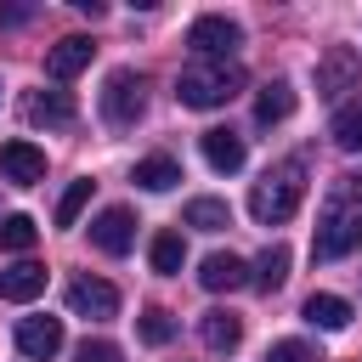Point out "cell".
<instances>
[{
  "label": "cell",
  "mask_w": 362,
  "mask_h": 362,
  "mask_svg": "<svg viewBox=\"0 0 362 362\" xmlns=\"http://www.w3.org/2000/svg\"><path fill=\"white\" fill-rule=\"evenodd\" d=\"M351 249H362V181L356 175H339L334 192H328V204H322L311 255L317 260H345Z\"/></svg>",
  "instance_id": "1"
},
{
  "label": "cell",
  "mask_w": 362,
  "mask_h": 362,
  "mask_svg": "<svg viewBox=\"0 0 362 362\" xmlns=\"http://www.w3.org/2000/svg\"><path fill=\"white\" fill-rule=\"evenodd\" d=\"M300 198H305V170H300V158H283L277 170H266V175L255 181L249 215H255L260 226H283V221L300 209Z\"/></svg>",
  "instance_id": "2"
},
{
  "label": "cell",
  "mask_w": 362,
  "mask_h": 362,
  "mask_svg": "<svg viewBox=\"0 0 362 362\" xmlns=\"http://www.w3.org/2000/svg\"><path fill=\"white\" fill-rule=\"evenodd\" d=\"M243 85H249V74H243L238 62H192V68L175 74L181 107H226Z\"/></svg>",
  "instance_id": "3"
},
{
  "label": "cell",
  "mask_w": 362,
  "mask_h": 362,
  "mask_svg": "<svg viewBox=\"0 0 362 362\" xmlns=\"http://www.w3.org/2000/svg\"><path fill=\"white\" fill-rule=\"evenodd\" d=\"M141 113H147V79L136 68H113L107 85H102V119L113 130H130Z\"/></svg>",
  "instance_id": "4"
},
{
  "label": "cell",
  "mask_w": 362,
  "mask_h": 362,
  "mask_svg": "<svg viewBox=\"0 0 362 362\" xmlns=\"http://www.w3.org/2000/svg\"><path fill=\"white\" fill-rule=\"evenodd\" d=\"M187 45L198 51V62H232V51L243 45V28L232 17H221V11H209V17H198L187 28Z\"/></svg>",
  "instance_id": "5"
},
{
  "label": "cell",
  "mask_w": 362,
  "mask_h": 362,
  "mask_svg": "<svg viewBox=\"0 0 362 362\" xmlns=\"http://www.w3.org/2000/svg\"><path fill=\"white\" fill-rule=\"evenodd\" d=\"M356 79H362V57L351 45H328L317 57V96L322 102H339L345 90H356Z\"/></svg>",
  "instance_id": "6"
},
{
  "label": "cell",
  "mask_w": 362,
  "mask_h": 362,
  "mask_svg": "<svg viewBox=\"0 0 362 362\" xmlns=\"http://www.w3.org/2000/svg\"><path fill=\"white\" fill-rule=\"evenodd\" d=\"M68 305L79 317H90V322H107V317H119V288L107 277H74L68 283Z\"/></svg>",
  "instance_id": "7"
},
{
  "label": "cell",
  "mask_w": 362,
  "mask_h": 362,
  "mask_svg": "<svg viewBox=\"0 0 362 362\" xmlns=\"http://www.w3.org/2000/svg\"><path fill=\"white\" fill-rule=\"evenodd\" d=\"M0 175L11 187H34V181H45V153L34 141H6L0 147Z\"/></svg>",
  "instance_id": "8"
},
{
  "label": "cell",
  "mask_w": 362,
  "mask_h": 362,
  "mask_svg": "<svg viewBox=\"0 0 362 362\" xmlns=\"http://www.w3.org/2000/svg\"><path fill=\"white\" fill-rule=\"evenodd\" d=\"M90 243H96L102 255H130V243H136V215H130V209H102V215L90 221Z\"/></svg>",
  "instance_id": "9"
},
{
  "label": "cell",
  "mask_w": 362,
  "mask_h": 362,
  "mask_svg": "<svg viewBox=\"0 0 362 362\" xmlns=\"http://www.w3.org/2000/svg\"><path fill=\"white\" fill-rule=\"evenodd\" d=\"M17 351L34 356V362L57 356V351H62V322H57V317H23V322H17Z\"/></svg>",
  "instance_id": "10"
},
{
  "label": "cell",
  "mask_w": 362,
  "mask_h": 362,
  "mask_svg": "<svg viewBox=\"0 0 362 362\" xmlns=\"http://www.w3.org/2000/svg\"><path fill=\"white\" fill-rule=\"evenodd\" d=\"M90 57H96V45H90L85 34H68V40H57V45L45 51V74H51V79H74V74L90 68Z\"/></svg>",
  "instance_id": "11"
},
{
  "label": "cell",
  "mask_w": 362,
  "mask_h": 362,
  "mask_svg": "<svg viewBox=\"0 0 362 362\" xmlns=\"http://www.w3.org/2000/svg\"><path fill=\"white\" fill-rule=\"evenodd\" d=\"M40 294H45V266H40V260H17V266L0 272V300L28 305V300H40Z\"/></svg>",
  "instance_id": "12"
},
{
  "label": "cell",
  "mask_w": 362,
  "mask_h": 362,
  "mask_svg": "<svg viewBox=\"0 0 362 362\" xmlns=\"http://www.w3.org/2000/svg\"><path fill=\"white\" fill-rule=\"evenodd\" d=\"M74 96L68 90H34L28 96V124H45V130H68L74 124Z\"/></svg>",
  "instance_id": "13"
},
{
  "label": "cell",
  "mask_w": 362,
  "mask_h": 362,
  "mask_svg": "<svg viewBox=\"0 0 362 362\" xmlns=\"http://www.w3.org/2000/svg\"><path fill=\"white\" fill-rule=\"evenodd\" d=\"M198 283H204L209 294H232V288L249 283V266H243L238 255H209V260L198 266Z\"/></svg>",
  "instance_id": "14"
},
{
  "label": "cell",
  "mask_w": 362,
  "mask_h": 362,
  "mask_svg": "<svg viewBox=\"0 0 362 362\" xmlns=\"http://www.w3.org/2000/svg\"><path fill=\"white\" fill-rule=\"evenodd\" d=\"M204 164L221 170V175L243 170V136H232V130H204Z\"/></svg>",
  "instance_id": "15"
},
{
  "label": "cell",
  "mask_w": 362,
  "mask_h": 362,
  "mask_svg": "<svg viewBox=\"0 0 362 362\" xmlns=\"http://www.w3.org/2000/svg\"><path fill=\"white\" fill-rule=\"evenodd\" d=\"M249 283H255L260 294H272V288H283V283H288V243H266V255L255 260V272H249Z\"/></svg>",
  "instance_id": "16"
},
{
  "label": "cell",
  "mask_w": 362,
  "mask_h": 362,
  "mask_svg": "<svg viewBox=\"0 0 362 362\" xmlns=\"http://www.w3.org/2000/svg\"><path fill=\"white\" fill-rule=\"evenodd\" d=\"M198 334H204V345H209V351H238V339H243V322H238L232 311H204Z\"/></svg>",
  "instance_id": "17"
},
{
  "label": "cell",
  "mask_w": 362,
  "mask_h": 362,
  "mask_svg": "<svg viewBox=\"0 0 362 362\" xmlns=\"http://www.w3.org/2000/svg\"><path fill=\"white\" fill-rule=\"evenodd\" d=\"M294 113V90H288V79H272L260 96H255V119L260 124H283Z\"/></svg>",
  "instance_id": "18"
},
{
  "label": "cell",
  "mask_w": 362,
  "mask_h": 362,
  "mask_svg": "<svg viewBox=\"0 0 362 362\" xmlns=\"http://www.w3.org/2000/svg\"><path fill=\"white\" fill-rule=\"evenodd\" d=\"M305 322L334 334V328L351 322V300H339V294H311V300H305Z\"/></svg>",
  "instance_id": "19"
},
{
  "label": "cell",
  "mask_w": 362,
  "mask_h": 362,
  "mask_svg": "<svg viewBox=\"0 0 362 362\" xmlns=\"http://www.w3.org/2000/svg\"><path fill=\"white\" fill-rule=\"evenodd\" d=\"M130 181H141L147 192H170V187L181 181V164H175V158H164V153H153V158H141V164H136V175H130Z\"/></svg>",
  "instance_id": "20"
},
{
  "label": "cell",
  "mask_w": 362,
  "mask_h": 362,
  "mask_svg": "<svg viewBox=\"0 0 362 362\" xmlns=\"http://www.w3.org/2000/svg\"><path fill=\"white\" fill-rule=\"evenodd\" d=\"M328 136H334V147H345V153H362V96H356V102H345V107L334 113Z\"/></svg>",
  "instance_id": "21"
},
{
  "label": "cell",
  "mask_w": 362,
  "mask_h": 362,
  "mask_svg": "<svg viewBox=\"0 0 362 362\" xmlns=\"http://www.w3.org/2000/svg\"><path fill=\"white\" fill-rule=\"evenodd\" d=\"M187 226H198V232H226V226H232V209H226L221 198H192V204H187Z\"/></svg>",
  "instance_id": "22"
},
{
  "label": "cell",
  "mask_w": 362,
  "mask_h": 362,
  "mask_svg": "<svg viewBox=\"0 0 362 362\" xmlns=\"http://www.w3.org/2000/svg\"><path fill=\"white\" fill-rule=\"evenodd\" d=\"M34 238H40V226H34L28 215H6V221H0V249H6V255H28Z\"/></svg>",
  "instance_id": "23"
},
{
  "label": "cell",
  "mask_w": 362,
  "mask_h": 362,
  "mask_svg": "<svg viewBox=\"0 0 362 362\" xmlns=\"http://www.w3.org/2000/svg\"><path fill=\"white\" fill-rule=\"evenodd\" d=\"M181 260H187V243H181V232H158V238H153V272L175 277V272H181Z\"/></svg>",
  "instance_id": "24"
},
{
  "label": "cell",
  "mask_w": 362,
  "mask_h": 362,
  "mask_svg": "<svg viewBox=\"0 0 362 362\" xmlns=\"http://www.w3.org/2000/svg\"><path fill=\"white\" fill-rule=\"evenodd\" d=\"M85 204H90V181H74V187H68V192L57 198V226H74Z\"/></svg>",
  "instance_id": "25"
},
{
  "label": "cell",
  "mask_w": 362,
  "mask_h": 362,
  "mask_svg": "<svg viewBox=\"0 0 362 362\" xmlns=\"http://www.w3.org/2000/svg\"><path fill=\"white\" fill-rule=\"evenodd\" d=\"M170 334H175V322H170V311H141V339L147 345H170Z\"/></svg>",
  "instance_id": "26"
},
{
  "label": "cell",
  "mask_w": 362,
  "mask_h": 362,
  "mask_svg": "<svg viewBox=\"0 0 362 362\" xmlns=\"http://www.w3.org/2000/svg\"><path fill=\"white\" fill-rule=\"evenodd\" d=\"M266 362H317V356H311L305 339H277V345L266 351Z\"/></svg>",
  "instance_id": "27"
},
{
  "label": "cell",
  "mask_w": 362,
  "mask_h": 362,
  "mask_svg": "<svg viewBox=\"0 0 362 362\" xmlns=\"http://www.w3.org/2000/svg\"><path fill=\"white\" fill-rule=\"evenodd\" d=\"M74 362H119V345H107V339H85Z\"/></svg>",
  "instance_id": "28"
}]
</instances>
